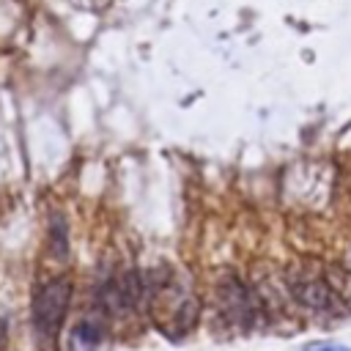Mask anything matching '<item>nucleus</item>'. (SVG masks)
Masks as SVG:
<instances>
[{
    "label": "nucleus",
    "instance_id": "obj_1",
    "mask_svg": "<svg viewBox=\"0 0 351 351\" xmlns=\"http://www.w3.org/2000/svg\"><path fill=\"white\" fill-rule=\"evenodd\" d=\"M143 288H145L143 307L154 321V326L176 343L184 340L200 318V299L189 285V280L159 266L143 271Z\"/></svg>",
    "mask_w": 351,
    "mask_h": 351
},
{
    "label": "nucleus",
    "instance_id": "obj_2",
    "mask_svg": "<svg viewBox=\"0 0 351 351\" xmlns=\"http://www.w3.org/2000/svg\"><path fill=\"white\" fill-rule=\"evenodd\" d=\"M71 293H74V285L69 277H52L36 288L30 302V324L41 351L58 348V337H60L66 313L71 307Z\"/></svg>",
    "mask_w": 351,
    "mask_h": 351
},
{
    "label": "nucleus",
    "instance_id": "obj_3",
    "mask_svg": "<svg viewBox=\"0 0 351 351\" xmlns=\"http://www.w3.org/2000/svg\"><path fill=\"white\" fill-rule=\"evenodd\" d=\"M214 304L219 318H225L230 326L252 329L266 315L263 296H258L255 288H250L236 274H222L214 285Z\"/></svg>",
    "mask_w": 351,
    "mask_h": 351
},
{
    "label": "nucleus",
    "instance_id": "obj_4",
    "mask_svg": "<svg viewBox=\"0 0 351 351\" xmlns=\"http://www.w3.org/2000/svg\"><path fill=\"white\" fill-rule=\"evenodd\" d=\"M285 291L296 304H302L313 313H329L340 302V296L335 293L329 280L318 271H302L299 269V271L285 274Z\"/></svg>",
    "mask_w": 351,
    "mask_h": 351
},
{
    "label": "nucleus",
    "instance_id": "obj_5",
    "mask_svg": "<svg viewBox=\"0 0 351 351\" xmlns=\"http://www.w3.org/2000/svg\"><path fill=\"white\" fill-rule=\"evenodd\" d=\"M104 332H107V321L101 315H82L71 335H69V351H96L104 340Z\"/></svg>",
    "mask_w": 351,
    "mask_h": 351
},
{
    "label": "nucleus",
    "instance_id": "obj_6",
    "mask_svg": "<svg viewBox=\"0 0 351 351\" xmlns=\"http://www.w3.org/2000/svg\"><path fill=\"white\" fill-rule=\"evenodd\" d=\"M49 255L55 261H66L69 258V230L60 214H52L49 219Z\"/></svg>",
    "mask_w": 351,
    "mask_h": 351
},
{
    "label": "nucleus",
    "instance_id": "obj_7",
    "mask_svg": "<svg viewBox=\"0 0 351 351\" xmlns=\"http://www.w3.org/2000/svg\"><path fill=\"white\" fill-rule=\"evenodd\" d=\"M302 351H351V346L346 343H335V340H321V343H310Z\"/></svg>",
    "mask_w": 351,
    "mask_h": 351
},
{
    "label": "nucleus",
    "instance_id": "obj_8",
    "mask_svg": "<svg viewBox=\"0 0 351 351\" xmlns=\"http://www.w3.org/2000/svg\"><path fill=\"white\" fill-rule=\"evenodd\" d=\"M3 343H5V324H3V318H0V348H3Z\"/></svg>",
    "mask_w": 351,
    "mask_h": 351
}]
</instances>
